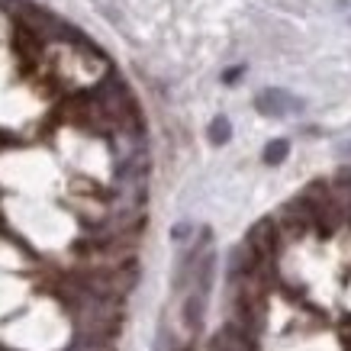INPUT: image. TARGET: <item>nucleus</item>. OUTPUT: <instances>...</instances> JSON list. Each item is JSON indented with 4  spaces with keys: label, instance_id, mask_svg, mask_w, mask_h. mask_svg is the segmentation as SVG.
I'll return each mask as SVG.
<instances>
[{
    "label": "nucleus",
    "instance_id": "f257e3e1",
    "mask_svg": "<svg viewBox=\"0 0 351 351\" xmlns=\"http://www.w3.org/2000/svg\"><path fill=\"white\" fill-rule=\"evenodd\" d=\"M277 242H280V235H277V223L274 219H261V223L252 226V232L245 239V245L255 252V258L261 265H271L277 255Z\"/></svg>",
    "mask_w": 351,
    "mask_h": 351
},
{
    "label": "nucleus",
    "instance_id": "f03ea898",
    "mask_svg": "<svg viewBox=\"0 0 351 351\" xmlns=\"http://www.w3.org/2000/svg\"><path fill=\"white\" fill-rule=\"evenodd\" d=\"M203 313H206V297L191 290V293H187V300H184V322H187V329H191V332H200Z\"/></svg>",
    "mask_w": 351,
    "mask_h": 351
},
{
    "label": "nucleus",
    "instance_id": "7ed1b4c3",
    "mask_svg": "<svg viewBox=\"0 0 351 351\" xmlns=\"http://www.w3.org/2000/svg\"><path fill=\"white\" fill-rule=\"evenodd\" d=\"M287 104H293V100L287 94H280V90H265V94L258 97V110L261 113H274V117H284Z\"/></svg>",
    "mask_w": 351,
    "mask_h": 351
},
{
    "label": "nucleus",
    "instance_id": "20e7f679",
    "mask_svg": "<svg viewBox=\"0 0 351 351\" xmlns=\"http://www.w3.org/2000/svg\"><path fill=\"white\" fill-rule=\"evenodd\" d=\"M287 152H290L287 142H284V138H274V142L265 149V161L267 165H280V161L287 158Z\"/></svg>",
    "mask_w": 351,
    "mask_h": 351
},
{
    "label": "nucleus",
    "instance_id": "39448f33",
    "mask_svg": "<svg viewBox=\"0 0 351 351\" xmlns=\"http://www.w3.org/2000/svg\"><path fill=\"white\" fill-rule=\"evenodd\" d=\"M229 132H232L229 119L226 117L213 119V126H210V142H213V145H223V142H229Z\"/></svg>",
    "mask_w": 351,
    "mask_h": 351
},
{
    "label": "nucleus",
    "instance_id": "423d86ee",
    "mask_svg": "<svg viewBox=\"0 0 351 351\" xmlns=\"http://www.w3.org/2000/svg\"><path fill=\"white\" fill-rule=\"evenodd\" d=\"M193 232V226H187V223H181V226H174V242H184L187 235Z\"/></svg>",
    "mask_w": 351,
    "mask_h": 351
},
{
    "label": "nucleus",
    "instance_id": "0eeeda50",
    "mask_svg": "<svg viewBox=\"0 0 351 351\" xmlns=\"http://www.w3.org/2000/svg\"><path fill=\"white\" fill-rule=\"evenodd\" d=\"M181 351H191V348H181Z\"/></svg>",
    "mask_w": 351,
    "mask_h": 351
}]
</instances>
